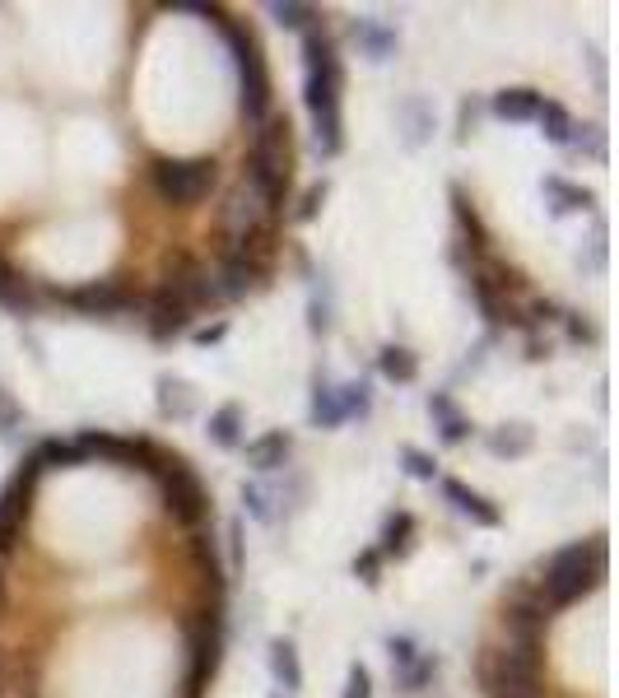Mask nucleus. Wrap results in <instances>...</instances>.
Segmentation results:
<instances>
[{
	"instance_id": "obj_1",
	"label": "nucleus",
	"mask_w": 619,
	"mask_h": 698,
	"mask_svg": "<svg viewBox=\"0 0 619 698\" xmlns=\"http://www.w3.org/2000/svg\"><path fill=\"white\" fill-rule=\"evenodd\" d=\"M340 94H345V61L340 42L326 24L303 33V108L312 117V145L322 159L345 154V117H340Z\"/></svg>"
},
{
	"instance_id": "obj_2",
	"label": "nucleus",
	"mask_w": 619,
	"mask_h": 698,
	"mask_svg": "<svg viewBox=\"0 0 619 698\" xmlns=\"http://www.w3.org/2000/svg\"><path fill=\"white\" fill-rule=\"evenodd\" d=\"M243 187L270 215L289 205L294 196V126L289 112H270L261 126H252V145L243 159Z\"/></svg>"
},
{
	"instance_id": "obj_3",
	"label": "nucleus",
	"mask_w": 619,
	"mask_h": 698,
	"mask_svg": "<svg viewBox=\"0 0 619 698\" xmlns=\"http://www.w3.org/2000/svg\"><path fill=\"white\" fill-rule=\"evenodd\" d=\"M475 680L485 698H545V643H485Z\"/></svg>"
},
{
	"instance_id": "obj_4",
	"label": "nucleus",
	"mask_w": 619,
	"mask_h": 698,
	"mask_svg": "<svg viewBox=\"0 0 619 698\" xmlns=\"http://www.w3.org/2000/svg\"><path fill=\"white\" fill-rule=\"evenodd\" d=\"M601 582H606V536L596 531L592 540H573L564 550H554L540 568L536 587L550 601V610H568L582 596H592Z\"/></svg>"
},
{
	"instance_id": "obj_5",
	"label": "nucleus",
	"mask_w": 619,
	"mask_h": 698,
	"mask_svg": "<svg viewBox=\"0 0 619 698\" xmlns=\"http://www.w3.org/2000/svg\"><path fill=\"white\" fill-rule=\"evenodd\" d=\"M182 638H187V675H182V698H205L215 685L224 643H229V619L219 601H196L182 615Z\"/></svg>"
},
{
	"instance_id": "obj_6",
	"label": "nucleus",
	"mask_w": 619,
	"mask_h": 698,
	"mask_svg": "<svg viewBox=\"0 0 619 698\" xmlns=\"http://www.w3.org/2000/svg\"><path fill=\"white\" fill-rule=\"evenodd\" d=\"M149 191L159 196L168 210H196L210 201L219 187V159L215 154H196V159H173V154H154L145 168Z\"/></svg>"
},
{
	"instance_id": "obj_7",
	"label": "nucleus",
	"mask_w": 619,
	"mask_h": 698,
	"mask_svg": "<svg viewBox=\"0 0 619 698\" xmlns=\"http://www.w3.org/2000/svg\"><path fill=\"white\" fill-rule=\"evenodd\" d=\"M47 303L80 312V317H126V312H145V294L126 284L122 275L108 280H84V284H42Z\"/></svg>"
},
{
	"instance_id": "obj_8",
	"label": "nucleus",
	"mask_w": 619,
	"mask_h": 698,
	"mask_svg": "<svg viewBox=\"0 0 619 698\" xmlns=\"http://www.w3.org/2000/svg\"><path fill=\"white\" fill-rule=\"evenodd\" d=\"M38 480H42V466H38V457L28 452V457L19 461V470L5 480V489H0V559H10V554L19 550V540H24L28 517H33Z\"/></svg>"
},
{
	"instance_id": "obj_9",
	"label": "nucleus",
	"mask_w": 619,
	"mask_h": 698,
	"mask_svg": "<svg viewBox=\"0 0 619 698\" xmlns=\"http://www.w3.org/2000/svg\"><path fill=\"white\" fill-rule=\"evenodd\" d=\"M498 624L508 633V643H545V633L554 629V610L536 582H512L498 605Z\"/></svg>"
},
{
	"instance_id": "obj_10",
	"label": "nucleus",
	"mask_w": 619,
	"mask_h": 698,
	"mask_svg": "<svg viewBox=\"0 0 619 698\" xmlns=\"http://www.w3.org/2000/svg\"><path fill=\"white\" fill-rule=\"evenodd\" d=\"M163 289H173L182 303H187L191 312H210V308H224V294H219L215 284V270L205 266L201 256L182 252V247H173V252L163 256Z\"/></svg>"
},
{
	"instance_id": "obj_11",
	"label": "nucleus",
	"mask_w": 619,
	"mask_h": 698,
	"mask_svg": "<svg viewBox=\"0 0 619 698\" xmlns=\"http://www.w3.org/2000/svg\"><path fill=\"white\" fill-rule=\"evenodd\" d=\"M270 275H275V256H261L252 247H243V242H224L219 247L215 284H219V294H224V303L261 294L270 284Z\"/></svg>"
},
{
	"instance_id": "obj_12",
	"label": "nucleus",
	"mask_w": 619,
	"mask_h": 698,
	"mask_svg": "<svg viewBox=\"0 0 619 698\" xmlns=\"http://www.w3.org/2000/svg\"><path fill=\"white\" fill-rule=\"evenodd\" d=\"M159 503H163V512H168L173 526L201 531V526L210 522V489H205L201 475L187 466V457L159 480Z\"/></svg>"
},
{
	"instance_id": "obj_13",
	"label": "nucleus",
	"mask_w": 619,
	"mask_h": 698,
	"mask_svg": "<svg viewBox=\"0 0 619 698\" xmlns=\"http://www.w3.org/2000/svg\"><path fill=\"white\" fill-rule=\"evenodd\" d=\"M191 317H196V312H191L187 303L173 294V289H163V284H154V294L145 298V331H149L154 345H168V340L187 336Z\"/></svg>"
},
{
	"instance_id": "obj_14",
	"label": "nucleus",
	"mask_w": 619,
	"mask_h": 698,
	"mask_svg": "<svg viewBox=\"0 0 619 698\" xmlns=\"http://www.w3.org/2000/svg\"><path fill=\"white\" fill-rule=\"evenodd\" d=\"M47 308V298H42V284L19 270L10 256H0V312H10V317H38Z\"/></svg>"
},
{
	"instance_id": "obj_15",
	"label": "nucleus",
	"mask_w": 619,
	"mask_h": 698,
	"mask_svg": "<svg viewBox=\"0 0 619 698\" xmlns=\"http://www.w3.org/2000/svg\"><path fill=\"white\" fill-rule=\"evenodd\" d=\"M438 494L452 503V508L466 517L471 526H485V531H494L498 522H503V508H498L494 498H485L480 489H471L466 480H457V475H438Z\"/></svg>"
},
{
	"instance_id": "obj_16",
	"label": "nucleus",
	"mask_w": 619,
	"mask_h": 698,
	"mask_svg": "<svg viewBox=\"0 0 619 698\" xmlns=\"http://www.w3.org/2000/svg\"><path fill=\"white\" fill-rule=\"evenodd\" d=\"M187 554H191V564H196V578H201L205 601H219V605H224V587H229V573H224V564H219L215 536H205V531H191Z\"/></svg>"
},
{
	"instance_id": "obj_17",
	"label": "nucleus",
	"mask_w": 619,
	"mask_h": 698,
	"mask_svg": "<svg viewBox=\"0 0 619 698\" xmlns=\"http://www.w3.org/2000/svg\"><path fill=\"white\" fill-rule=\"evenodd\" d=\"M447 201H452V219H457V238L466 242L475 256H485L489 242H494V233H489V224L480 219V210H475V201L466 196V187L452 182V187H447Z\"/></svg>"
},
{
	"instance_id": "obj_18",
	"label": "nucleus",
	"mask_w": 619,
	"mask_h": 698,
	"mask_svg": "<svg viewBox=\"0 0 619 698\" xmlns=\"http://www.w3.org/2000/svg\"><path fill=\"white\" fill-rule=\"evenodd\" d=\"M540 191H545V205H550L554 219H568L578 210H596V191L582 187V182H568L564 173H545L540 177Z\"/></svg>"
},
{
	"instance_id": "obj_19",
	"label": "nucleus",
	"mask_w": 619,
	"mask_h": 698,
	"mask_svg": "<svg viewBox=\"0 0 619 698\" xmlns=\"http://www.w3.org/2000/svg\"><path fill=\"white\" fill-rule=\"evenodd\" d=\"M396 126H401L405 149H424L433 140V108L424 94H405L396 103Z\"/></svg>"
},
{
	"instance_id": "obj_20",
	"label": "nucleus",
	"mask_w": 619,
	"mask_h": 698,
	"mask_svg": "<svg viewBox=\"0 0 619 698\" xmlns=\"http://www.w3.org/2000/svg\"><path fill=\"white\" fill-rule=\"evenodd\" d=\"M429 415H433V429H438V443L443 447H461L475 429L471 419L457 410L452 391H429Z\"/></svg>"
},
{
	"instance_id": "obj_21",
	"label": "nucleus",
	"mask_w": 619,
	"mask_h": 698,
	"mask_svg": "<svg viewBox=\"0 0 619 698\" xmlns=\"http://www.w3.org/2000/svg\"><path fill=\"white\" fill-rule=\"evenodd\" d=\"M289 457H294V438L284 429H266L261 438H252L247 443V466L261 470V475H275V470L289 466Z\"/></svg>"
},
{
	"instance_id": "obj_22",
	"label": "nucleus",
	"mask_w": 619,
	"mask_h": 698,
	"mask_svg": "<svg viewBox=\"0 0 619 698\" xmlns=\"http://www.w3.org/2000/svg\"><path fill=\"white\" fill-rule=\"evenodd\" d=\"M540 89H531V84H512V89H498L494 98H489V112H494L498 121H512V126H522V121H536L540 112Z\"/></svg>"
},
{
	"instance_id": "obj_23",
	"label": "nucleus",
	"mask_w": 619,
	"mask_h": 698,
	"mask_svg": "<svg viewBox=\"0 0 619 698\" xmlns=\"http://www.w3.org/2000/svg\"><path fill=\"white\" fill-rule=\"evenodd\" d=\"M247 433V410L238 401H224L219 410H210V424H205V438L219 447V452H238Z\"/></svg>"
},
{
	"instance_id": "obj_24",
	"label": "nucleus",
	"mask_w": 619,
	"mask_h": 698,
	"mask_svg": "<svg viewBox=\"0 0 619 698\" xmlns=\"http://www.w3.org/2000/svg\"><path fill=\"white\" fill-rule=\"evenodd\" d=\"M308 419H312V429H322V433H331V429H340V424H345V410H340V391H336V382H331L326 373L312 377Z\"/></svg>"
},
{
	"instance_id": "obj_25",
	"label": "nucleus",
	"mask_w": 619,
	"mask_h": 698,
	"mask_svg": "<svg viewBox=\"0 0 619 698\" xmlns=\"http://www.w3.org/2000/svg\"><path fill=\"white\" fill-rule=\"evenodd\" d=\"M350 33H354V42H359V52H364L368 61H377V66L391 61L396 47H401V33H396L391 24H382V19H354Z\"/></svg>"
},
{
	"instance_id": "obj_26",
	"label": "nucleus",
	"mask_w": 619,
	"mask_h": 698,
	"mask_svg": "<svg viewBox=\"0 0 619 698\" xmlns=\"http://www.w3.org/2000/svg\"><path fill=\"white\" fill-rule=\"evenodd\" d=\"M415 531H419L415 512H405V508L387 512L382 536H377V554H382V559H405V554L415 550Z\"/></svg>"
},
{
	"instance_id": "obj_27",
	"label": "nucleus",
	"mask_w": 619,
	"mask_h": 698,
	"mask_svg": "<svg viewBox=\"0 0 619 698\" xmlns=\"http://www.w3.org/2000/svg\"><path fill=\"white\" fill-rule=\"evenodd\" d=\"M270 675L284 694H298L303 689V661H298V647L289 638H270Z\"/></svg>"
},
{
	"instance_id": "obj_28",
	"label": "nucleus",
	"mask_w": 619,
	"mask_h": 698,
	"mask_svg": "<svg viewBox=\"0 0 619 698\" xmlns=\"http://www.w3.org/2000/svg\"><path fill=\"white\" fill-rule=\"evenodd\" d=\"M377 373L396 382V387H410L419 377V354L410 345H382L377 349Z\"/></svg>"
},
{
	"instance_id": "obj_29",
	"label": "nucleus",
	"mask_w": 619,
	"mask_h": 698,
	"mask_svg": "<svg viewBox=\"0 0 619 698\" xmlns=\"http://www.w3.org/2000/svg\"><path fill=\"white\" fill-rule=\"evenodd\" d=\"M536 126H540V135L550 140L554 149H568V140H573V112L559 103V98H540V112H536Z\"/></svg>"
},
{
	"instance_id": "obj_30",
	"label": "nucleus",
	"mask_w": 619,
	"mask_h": 698,
	"mask_svg": "<svg viewBox=\"0 0 619 698\" xmlns=\"http://www.w3.org/2000/svg\"><path fill=\"white\" fill-rule=\"evenodd\" d=\"M485 447L494 452V457L517 461V457H526V452L536 447V429H531V424H498V429L485 438Z\"/></svg>"
},
{
	"instance_id": "obj_31",
	"label": "nucleus",
	"mask_w": 619,
	"mask_h": 698,
	"mask_svg": "<svg viewBox=\"0 0 619 698\" xmlns=\"http://www.w3.org/2000/svg\"><path fill=\"white\" fill-rule=\"evenodd\" d=\"M191 410H196V396H191V387L182 382V377L163 373L159 377V415L163 419H187Z\"/></svg>"
},
{
	"instance_id": "obj_32",
	"label": "nucleus",
	"mask_w": 619,
	"mask_h": 698,
	"mask_svg": "<svg viewBox=\"0 0 619 698\" xmlns=\"http://www.w3.org/2000/svg\"><path fill=\"white\" fill-rule=\"evenodd\" d=\"M438 666H443V661H438V652H419L410 666H401V671H396V689H401V694H424V689L438 680Z\"/></svg>"
},
{
	"instance_id": "obj_33",
	"label": "nucleus",
	"mask_w": 619,
	"mask_h": 698,
	"mask_svg": "<svg viewBox=\"0 0 619 698\" xmlns=\"http://www.w3.org/2000/svg\"><path fill=\"white\" fill-rule=\"evenodd\" d=\"M266 14H270V19H275L280 28H294V33H308V28L326 24L317 5H298V0H275Z\"/></svg>"
},
{
	"instance_id": "obj_34",
	"label": "nucleus",
	"mask_w": 619,
	"mask_h": 698,
	"mask_svg": "<svg viewBox=\"0 0 619 698\" xmlns=\"http://www.w3.org/2000/svg\"><path fill=\"white\" fill-rule=\"evenodd\" d=\"M33 457H38L42 470H70V466H84L80 452H75V443H66V438H42L38 447H33Z\"/></svg>"
},
{
	"instance_id": "obj_35",
	"label": "nucleus",
	"mask_w": 619,
	"mask_h": 698,
	"mask_svg": "<svg viewBox=\"0 0 619 698\" xmlns=\"http://www.w3.org/2000/svg\"><path fill=\"white\" fill-rule=\"evenodd\" d=\"M340 410H345V424L350 419H368L373 415V387H368L364 377H354V382H340Z\"/></svg>"
},
{
	"instance_id": "obj_36",
	"label": "nucleus",
	"mask_w": 619,
	"mask_h": 698,
	"mask_svg": "<svg viewBox=\"0 0 619 698\" xmlns=\"http://www.w3.org/2000/svg\"><path fill=\"white\" fill-rule=\"evenodd\" d=\"M243 508H247L252 522L270 526V522H275V489L261 484V480H243Z\"/></svg>"
},
{
	"instance_id": "obj_37",
	"label": "nucleus",
	"mask_w": 619,
	"mask_h": 698,
	"mask_svg": "<svg viewBox=\"0 0 619 698\" xmlns=\"http://www.w3.org/2000/svg\"><path fill=\"white\" fill-rule=\"evenodd\" d=\"M568 149H582L587 159L606 163V126H601V121H587V126H573V140H568Z\"/></svg>"
},
{
	"instance_id": "obj_38",
	"label": "nucleus",
	"mask_w": 619,
	"mask_h": 698,
	"mask_svg": "<svg viewBox=\"0 0 619 698\" xmlns=\"http://www.w3.org/2000/svg\"><path fill=\"white\" fill-rule=\"evenodd\" d=\"M564 331H568V340L573 345H601V326L592 322V312H573V308H564Z\"/></svg>"
},
{
	"instance_id": "obj_39",
	"label": "nucleus",
	"mask_w": 619,
	"mask_h": 698,
	"mask_svg": "<svg viewBox=\"0 0 619 698\" xmlns=\"http://www.w3.org/2000/svg\"><path fill=\"white\" fill-rule=\"evenodd\" d=\"M312 280V275H308ZM336 326V317H331V294H322L317 284H312V298H308V331L312 336H326Z\"/></svg>"
},
{
	"instance_id": "obj_40",
	"label": "nucleus",
	"mask_w": 619,
	"mask_h": 698,
	"mask_svg": "<svg viewBox=\"0 0 619 698\" xmlns=\"http://www.w3.org/2000/svg\"><path fill=\"white\" fill-rule=\"evenodd\" d=\"M401 466H405V475H410V480H424V484H433V480H438V461H433L429 452H419V447H410V443L401 447Z\"/></svg>"
},
{
	"instance_id": "obj_41",
	"label": "nucleus",
	"mask_w": 619,
	"mask_h": 698,
	"mask_svg": "<svg viewBox=\"0 0 619 698\" xmlns=\"http://www.w3.org/2000/svg\"><path fill=\"white\" fill-rule=\"evenodd\" d=\"M382 564H387V559L377 554V545H368V550L354 554V578L364 582V587H377V582H382Z\"/></svg>"
},
{
	"instance_id": "obj_42",
	"label": "nucleus",
	"mask_w": 619,
	"mask_h": 698,
	"mask_svg": "<svg viewBox=\"0 0 619 698\" xmlns=\"http://www.w3.org/2000/svg\"><path fill=\"white\" fill-rule=\"evenodd\" d=\"M387 657H391V671H401V666H410V661L419 657V643L410 638V633H391V638H387Z\"/></svg>"
},
{
	"instance_id": "obj_43",
	"label": "nucleus",
	"mask_w": 619,
	"mask_h": 698,
	"mask_svg": "<svg viewBox=\"0 0 619 698\" xmlns=\"http://www.w3.org/2000/svg\"><path fill=\"white\" fill-rule=\"evenodd\" d=\"M19 424H24V405L14 401L10 391H5V382H0V438H14Z\"/></svg>"
},
{
	"instance_id": "obj_44",
	"label": "nucleus",
	"mask_w": 619,
	"mask_h": 698,
	"mask_svg": "<svg viewBox=\"0 0 619 698\" xmlns=\"http://www.w3.org/2000/svg\"><path fill=\"white\" fill-rule=\"evenodd\" d=\"M322 205H326V182H317V187L303 191V201L294 210V224H312V219L322 215Z\"/></svg>"
},
{
	"instance_id": "obj_45",
	"label": "nucleus",
	"mask_w": 619,
	"mask_h": 698,
	"mask_svg": "<svg viewBox=\"0 0 619 698\" xmlns=\"http://www.w3.org/2000/svg\"><path fill=\"white\" fill-rule=\"evenodd\" d=\"M340 698H373V675H368L364 661H354L350 675H345V694Z\"/></svg>"
},
{
	"instance_id": "obj_46",
	"label": "nucleus",
	"mask_w": 619,
	"mask_h": 698,
	"mask_svg": "<svg viewBox=\"0 0 619 698\" xmlns=\"http://www.w3.org/2000/svg\"><path fill=\"white\" fill-rule=\"evenodd\" d=\"M578 266L582 270H601L606 266V219L596 215V238H592V247H587V256H578Z\"/></svg>"
},
{
	"instance_id": "obj_47",
	"label": "nucleus",
	"mask_w": 619,
	"mask_h": 698,
	"mask_svg": "<svg viewBox=\"0 0 619 698\" xmlns=\"http://www.w3.org/2000/svg\"><path fill=\"white\" fill-rule=\"evenodd\" d=\"M480 98H461V112H457V140H471V131H475V121H480Z\"/></svg>"
},
{
	"instance_id": "obj_48",
	"label": "nucleus",
	"mask_w": 619,
	"mask_h": 698,
	"mask_svg": "<svg viewBox=\"0 0 619 698\" xmlns=\"http://www.w3.org/2000/svg\"><path fill=\"white\" fill-rule=\"evenodd\" d=\"M526 359L531 363L550 359V340H540V331H526Z\"/></svg>"
},
{
	"instance_id": "obj_49",
	"label": "nucleus",
	"mask_w": 619,
	"mask_h": 698,
	"mask_svg": "<svg viewBox=\"0 0 619 698\" xmlns=\"http://www.w3.org/2000/svg\"><path fill=\"white\" fill-rule=\"evenodd\" d=\"M229 336V322H215V326H201L196 331V345H215V340Z\"/></svg>"
},
{
	"instance_id": "obj_50",
	"label": "nucleus",
	"mask_w": 619,
	"mask_h": 698,
	"mask_svg": "<svg viewBox=\"0 0 619 698\" xmlns=\"http://www.w3.org/2000/svg\"><path fill=\"white\" fill-rule=\"evenodd\" d=\"M229 536H233V568H243V526L233 522V531H229Z\"/></svg>"
},
{
	"instance_id": "obj_51",
	"label": "nucleus",
	"mask_w": 619,
	"mask_h": 698,
	"mask_svg": "<svg viewBox=\"0 0 619 698\" xmlns=\"http://www.w3.org/2000/svg\"><path fill=\"white\" fill-rule=\"evenodd\" d=\"M592 80H596V89L606 94V61H601V56H592Z\"/></svg>"
},
{
	"instance_id": "obj_52",
	"label": "nucleus",
	"mask_w": 619,
	"mask_h": 698,
	"mask_svg": "<svg viewBox=\"0 0 619 698\" xmlns=\"http://www.w3.org/2000/svg\"><path fill=\"white\" fill-rule=\"evenodd\" d=\"M0 610H5V573H0Z\"/></svg>"
},
{
	"instance_id": "obj_53",
	"label": "nucleus",
	"mask_w": 619,
	"mask_h": 698,
	"mask_svg": "<svg viewBox=\"0 0 619 698\" xmlns=\"http://www.w3.org/2000/svg\"><path fill=\"white\" fill-rule=\"evenodd\" d=\"M0 685H5V671H0Z\"/></svg>"
},
{
	"instance_id": "obj_54",
	"label": "nucleus",
	"mask_w": 619,
	"mask_h": 698,
	"mask_svg": "<svg viewBox=\"0 0 619 698\" xmlns=\"http://www.w3.org/2000/svg\"><path fill=\"white\" fill-rule=\"evenodd\" d=\"M270 698H284V694H270Z\"/></svg>"
},
{
	"instance_id": "obj_55",
	"label": "nucleus",
	"mask_w": 619,
	"mask_h": 698,
	"mask_svg": "<svg viewBox=\"0 0 619 698\" xmlns=\"http://www.w3.org/2000/svg\"><path fill=\"white\" fill-rule=\"evenodd\" d=\"M0 256H5V252H0Z\"/></svg>"
}]
</instances>
